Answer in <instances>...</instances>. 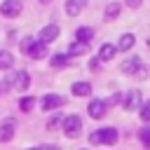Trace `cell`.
<instances>
[{
    "mask_svg": "<svg viewBox=\"0 0 150 150\" xmlns=\"http://www.w3.org/2000/svg\"><path fill=\"white\" fill-rule=\"evenodd\" d=\"M28 84H30V75H28L26 70L9 73V75L5 77V87H9V89H16V91H26V89H28Z\"/></svg>",
    "mask_w": 150,
    "mask_h": 150,
    "instance_id": "obj_1",
    "label": "cell"
},
{
    "mask_svg": "<svg viewBox=\"0 0 150 150\" xmlns=\"http://www.w3.org/2000/svg\"><path fill=\"white\" fill-rule=\"evenodd\" d=\"M63 131H66L68 138H77L80 131H82V120H80V115H68V117H63Z\"/></svg>",
    "mask_w": 150,
    "mask_h": 150,
    "instance_id": "obj_2",
    "label": "cell"
},
{
    "mask_svg": "<svg viewBox=\"0 0 150 150\" xmlns=\"http://www.w3.org/2000/svg\"><path fill=\"white\" fill-rule=\"evenodd\" d=\"M0 14H2V16H9V19L19 16V14H21V0H2Z\"/></svg>",
    "mask_w": 150,
    "mask_h": 150,
    "instance_id": "obj_3",
    "label": "cell"
},
{
    "mask_svg": "<svg viewBox=\"0 0 150 150\" xmlns=\"http://www.w3.org/2000/svg\"><path fill=\"white\" fill-rule=\"evenodd\" d=\"M59 33H61V30H59V26H56V23H49V26H45V28L40 30L38 40H40V42H45V45H49V42H54V40L59 38Z\"/></svg>",
    "mask_w": 150,
    "mask_h": 150,
    "instance_id": "obj_4",
    "label": "cell"
},
{
    "mask_svg": "<svg viewBox=\"0 0 150 150\" xmlns=\"http://www.w3.org/2000/svg\"><path fill=\"white\" fill-rule=\"evenodd\" d=\"M122 105H124V110H136L138 105H141V91L138 89H131V91H127L124 94V101H122Z\"/></svg>",
    "mask_w": 150,
    "mask_h": 150,
    "instance_id": "obj_5",
    "label": "cell"
},
{
    "mask_svg": "<svg viewBox=\"0 0 150 150\" xmlns=\"http://www.w3.org/2000/svg\"><path fill=\"white\" fill-rule=\"evenodd\" d=\"M96 134H98V143H105V145H112V143H117V138H120V134H117V129H115V127L98 129Z\"/></svg>",
    "mask_w": 150,
    "mask_h": 150,
    "instance_id": "obj_6",
    "label": "cell"
},
{
    "mask_svg": "<svg viewBox=\"0 0 150 150\" xmlns=\"http://www.w3.org/2000/svg\"><path fill=\"white\" fill-rule=\"evenodd\" d=\"M66 103V98L63 96H59V94H47L45 98H42V110H54V108H61Z\"/></svg>",
    "mask_w": 150,
    "mask_h": 150,
    "instance_id": "obj_7",
    "label": "cell"
},
{
    "mask_svg": "<svg viewBox=\"0 0 150 150\" xmlns=\"http://www.w3.org/2000/svg\"><path fill=\"white\" fill-rule=\"evenodd\" d=\"M87 112H89V117H91V120H101V117L105 115V101H101V98H94V101L89 103Z\"/></svg>",
    "mask_w": 150,
    "mask_h": 150,
    "instance_id": "obj_8",
    "label": "cell"
},
{
    "mask_svg": "<svg viewBox=\"0 0 150 150\" xmlns=\"http://www.w3.org/2000/svg\"><path fill=\"white\" fill-rule=\"evenodd\" d=\"M14 127H16V122L12 120V117H7L2 124H0V143H5V141H9L12 136H14Z\"/></svg>",
    "mask_w": 150,
    "mask_h": 150,
    "instance_id": "obj_9",
    "label": "cell"
},
{
    "mask_svg": "<svg viewBox=\"0 0 150 150\" xmlns=\"http://www.w3.org/2000/svg\"><path fill=\"white\" fill-rule=\"evenodd\" d=\"M120 68H122V73L134 75V73L141 68V59H138V56H129V59H124V61H122V66H120Z\"/></svg>",
    "mask_w": 150,
    "mask_h": 150,
    "instance_id": "obj_10",
    "label": "cell"
},
{
    "mask_svg": "<svg viewBox=\"0 0 150 150\" xmlns=\"http://www.w3.org/2000/svg\"><path fill=\"white\" fill-rule=\"evenodd\" d=\"M136 45V35L134 33H124V35H120V40H117V52H127V49H131Z\"/></svg>",
    "mask_w": 150,
    "mask_h": 150,
    "instance_id": "obj_11",
    "label": "cell"
},
{
    "mask_svg": "<svg viewBox=\"0 0 150 150\" xmlns=\"http://www.w3.org/2000/svg\"><path fill=\"white\" fill-rule=\"evenodd\" d=\"M87 0H66V14L68 16H77L82 9H84Z\"/></svg>",
    "mask_w": 150,
    "mask_h": 150,
    "instance_id": "obj_12",
    "label": "cell"
},
{
    "mask_svg": "<svg viewBox=\"0 0 150 150\" xmlns=\"http://www.w3.org/2000/svg\"><path fill=\"white\" fill-rule=\"evenodd\" d=\"M91 38H94V28H89V26H82V28H77V30H75V40H77V42L89 45V42H91Z\"/></svg>",
    "mask_w": 150,
    "mask_h": 150,
    "instance_id": "obj_13",
    "label": "cell"
},
{
    "mask_svg": "<svg viewBox=\"0 0 150 150\" xmlns=\"http://www.w3.org/2000/svg\"><path fill=\"white\" fill-rule=\"evenodd\" d=\"M115 54H117V45H110V42L101 45V49H98V59L101 61H110Z\"/></svg>",
    "mask_w": 150,
    "mask_h": 150,
    "instance_id": "obj_14",
    "label": "cell"
},
{
    "mask_svg": "<svg viewBox=\"0 0 150 150\" xmlns=\"http://www.w3.org/2000/svg\"><path fill=\"white\" fill-rule=\"evenodd\" d=\"M28 56H30V59H42V56H47V45L40 42V40H35V45H33L30 52H28Z\"/></svg>",
    "mask_w": 150,
    "mask_h": 150,
    "instance_id": "obj_15",
    "label": "cell"
},
{
    "mask_svg": "<svg viewBox=\"0 0 150 150\" xmlns=\"http://www.w3.org/2000/svg\"><path fill=\"white\" fill-rule=\"evenodd\" d=\"M70 91H73L75 96H89V94H91V84H89V82H75V84L70 87Z\"/></svg>",
    "mask_w": 150,
    "mask_h": 150,
    "instance_id": "obj_16",
    "label": "cell"
},
{
    "mask_svg": "<svg viewBox=\"0 0 150 150\" xmlns=\"http://www.w3.org/2000/svg\"><path fill=\"white\" fill-rule=\"evenodd\" d=\"M120 9H122V7H120V2H110V5L105 7V19H108V21L117 19V16H120Z\"/></svg>",
    "mask_w": 150,
    "mask_h": 150,
    "instance_id": "obj_17",
    "label": "cell"
},
{
    "mask_svg": "<svg viewBox=\"0 0 150 150\" xmlns=\"http://www.w3.org/2000/svg\"><path fill=\"white\" fill-rule=\"evenodd\" d=\"M84 52H87V45H84V42H77V40L68 47V56H80V54H84Z\"/></svg>",
    "mask_w": 150,
    "mask_h": 150,
    "instance_id": "obj_18",
    "label": "cell"
},
{
    "mask_svg": "<svg viewBox=\"0 0 150 150\" xmlns=\"http://www.w3.org/2000/svg\"><path fill=\"white\" fill-rule=\"evenodd\" d=\"M12 63H14V56H12L9 52H0V70L12 68Z\"/></svg>",
    "mask_w": 150,
    "mask_h": 150,
    "instance_id": "obj_19",
    "label": "cell"
},
{
    "mask_svg": "<svg viewBox=\"0 0 150 150\" xmlns=\"http://www.w3.org/2000/svg\"><path fill=\"white\" fill-rule=\"evenodd\" d=\"M68 63V54H52V66L54 68H61Z\"/></svg>",
    "mask_w": 150,
    "mask_h": 150,
    "instance_id": "obj_20",
    "label": "cell"
},
{
    "mask_svg": "<svg viewBox=\"0 0 150 150\" xmlns=\"http://www.w3.org/2000/svg\"><path fill=\"white\" fill-rule=\"evenodd\" d=\"M33 105H35V98H33V96H23V98L19 101V108H21L23 112H28Z\"/></svg>",
    "mask_w": 150,
    "mask_h": 150,
    "instance_id": "obj_21",
    "label": "cell"
},
{
    "mask_svg": "<svg viewBox=\"0 0 150 150\" xmlns=\"http://www.w3.org/2000/svg\"><path fill=\"white\" fill-rule=\"evenodd\" d=\"M138 138L143 141V145H145V148H150V127H143V129L138 131Z\"/></svg>",
    "mask_w": 150,
    "mask_h": 150,
    "instance_id": "obj_22",
    "label": "cell"
},
{
    "mask_svg": "<svg viewBox=\"0 0 150 150\" xmlns=\"http://www.w3.org/2000/svg\"><path fill=\"white\" fill-rule=\"evenodd\" d=\"M141 120L143 122H150V101L141 105Z\"/></svg>",
    "mask_w": 150,
    "mask_h": 150,
    "instance_id": "obj_23",
    "label": "cell"
},
{
    "mask_svg": "<svg viewBox=\"0 0 150 150\" xmlns=\"http://www.w3.org/2000/svg\"><path fill=\"white\" fill-rule=\"evenodd\" d=\"M33 45H35V38H26V40L21 42V52H23V54H28Z\"/></svg>",
    "mask_w": 150,
    "mask_h": 150,
    "instance_id": "obj_24",
    "label": "cell"
},
{
    "mask_svg": "<svg viewBox=\"0 0 150 150\" xmlns=\"http://www.w3.org/2000/svg\"><path fill=\"white\" fill-rule=\"evenodd\" d=\"M120 101H124V94H112V96H108L105 105H117Z\"/></svg>",
    "mask_w": 150,
    "mask_h": 150,
    "instance_id": "obj_25",
    "label": "cell"
},
{
    "mask_svg": "<svg viewBox=\"0 0 150 150\" xmlns=\"http://www.w3.org/2000/svg\"><path fill=\"white\" fill-rule=\"evenodd\" d=\"M134 77H136V80H145V77H148V68H145V66H141V68L134 73Z\"/></svg>",
    "mask_w": 150,
    "mask_h": 150,
    "instance_id": "obj_26",
    "label": "cell"
},
{
    "mask_svg": "<svg viewBox=\"0 0 150 150\" xmlns=\"http://www.w3.org/2000/svg\"><path fill=\"white\" fill-rule=\"evenodd\" d=\"M59 122H63V120H61V115H54V117H52V120L47 122V129H54V127H56Z\"/></svg>",
    "mask_w": 150,
    "mask_h": 150,
    "instance_id": "obj_27",
    "label": "cell"
},
{
    "mask_svg": "<svg viewBox=\"0 0 150 150\" xmlns=\"http://www.w3.org/2000/svg\"><path fill=\"white\" fill-rule=\"evenodd\" d=\"M98 66H101V59H98V56H96V59H91V61H89V68H91V70H96V68H98Z\"/></svg>",
    "mask_w": 150,
    "mask_h": 150,
    "instance_id": "obj_28",
    "label": "cell"
},
{
    "mask_svg": "<svg viewBox=\"0 0 150 150\" xmlns=\"http://www.w3.org/2000/svg\"><path fill=\"white\" fill-rule=\"evenodd\" d=\"M89 143H94V145L98 143V134H96V131H94V134H89Z\"/></svg>",
    "mask_w": 150,
    "mask_h": 150,
    "instance_id": "obj_29",
    "label": "cell"
},
{
    "mask_svg": "<svg viewBox=\"0 0 150 150\" xmlns=\"http://www.w3.org/2000/svg\"><path fill=\"white\" fill-rule=\"evenodd\" d=\"M127 5H129V7H131V9H136V7H138V5H141V0H127Z\"/></svg>",
    "mask_w": 150,
    "mask_h": 150,
    "instance_id": "obj_30",
    "label": "cell"
},
{
    "mask_svg": "<svg viewBox=\"0 0 150 150\" xmlns=\"http://www.w3.org/2000/svg\"><path fill=\"white\" fill-rule=\"evenodd\" d=\"M38 150H59V148H56V145H40Z\"/></svg>",
    "mask_w": 150,
    "mask_h": 150,
    "instance_id": "obj_31",
    "label": "cell"
},
{
    "mask_svg": "<svg viewBox=\"0 0 150 150\" xmlns=\"http://www.w3.org/2000/svg\"><path fill=\"white\" fill-rule=\"evenodd\" d=\"M40 2H45V5H47V2H52V0H40Z\"/></svg>",
    "mask_w": 150,
    "mask_h": 150,
    "instance_id": "obj_32",
    "label": "cell"
},
{
    "mask_svg": "<svg viewBox=\"0 0 150 150\" xmlns=\"http://www.w3.org/2000/svg\"><path fill=\"white\" fill-rule=\"evenodd\" d=\"M148 47H150V38H148Z\"/></svg>",
    "mask_w": 150,
    "mask_h": 150,
    "instance_id": "obj_33",
    "label": "cell"
},
{
    "mask_svg": "<svg viewBox=\"0 0 150 150\" xmlns=\"http://www.w3.org/2000/svg\"><path fill=\"white\" fill-rule=\"evenodd\" d=\"M28 150H38V148H28Z\"/></svg>",
    "mask_w": 150,
    "mask_h": 150,
    "instance_id": "obj_34",
    "label": "cell"
},
{
    "mask_svg": "<svg viewBox=\"0 0 150 150\" xmlns=\"http://www.w3.org/2000/svg\"><path fill=\"white\" fill-rule=\"evenodd\" d=\"M0 89H2V87H0Z\"/></svg>",
    "mask_w": 150,
    "mask_h": 150,
    "instance_id": "obj_35",
    "label": "cell"
}]
</instances>
